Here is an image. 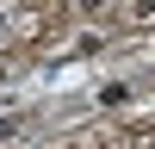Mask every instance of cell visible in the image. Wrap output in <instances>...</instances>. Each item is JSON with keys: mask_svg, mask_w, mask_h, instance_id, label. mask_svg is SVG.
Masks as SVG:
<instances>
[{"mask_svg": "<svg viewBox=\"0 0 155 149\" xmlns=\"http://www.w3.org/2000/svg\"><path fill=\"white\" fill-rule=\"evenodd\" d=\"M124 99H130V81H106L99 87V106H124Z\"/></svg>", "mask_w": 155, "mask_h": 149, "instance_id": "cell-1", "label": "cell"}, {"mask_svg": "<svg viewBox=\"0 0 155 149\" xmlns=\"http://www.w3.org/2000/svg\"><path fill=\"white\" fill-rule=\"evenodd\" d=\"M19 137H25V124H19V118L6 112V118H0V143H19Z\"/></svg>", "mask_w": 155, "mask_h": 149, "instance_id": "cell-2", "label": "cell"}, {"mask_svg": "<svg viewBox=\"0 0 155 149\" xmlns=\"http://www.w3.org/2000/svg\"><path fill=\"white\" fill-rule=\"evenodd\" d=\"M130 19H137V25H149V19H155V0H130Z\"/></svg>", "mask_w": 155, "mask_h": 149, "instance_id": "cell-3", "label": "cell"}, {"mask_svg": "<svg viewBox=\"0 0 155 149\" xmlns=\"http://www.w3.org/2000/svg\"><path fill=\"white\" fill-rule=\"evenodd\" d=\"M81 6H87V12H93V6H106V0H81Z\"/></svg>", "mask_w": 155, "mask_h": 149, "instance_id": "cell-4", "label": "cell"}]
</instances>
